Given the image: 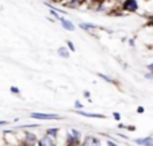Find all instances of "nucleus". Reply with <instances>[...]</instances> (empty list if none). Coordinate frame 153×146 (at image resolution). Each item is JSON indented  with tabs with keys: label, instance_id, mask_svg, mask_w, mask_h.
<instances>
[{
	"label": "nucleus",
	"instance_id": "f257e3e1",
	"mask_svg": "<svg viewBox=\"0 0 153 146\" xmlns=\"http://www.w3.org/2000/svg\"><path fill=\"white\" fill-rule=\"evenodd\" d=\"M31 118L34 119H60V116L56 114H43V112H33L31 114Z\"/></svg>",
	"mask_w": 153,
	"mask_h": 146
},
{
	"label": "nucleus",
	"instance_id": "f03ea898",
	"mask_svg": "<svg viewBox=\"0 0 153 146\" xmlns=\"http://www.w3.org/2000/svg\"><path fill=\"white\" fill-rule=\"evenodd\" d=\"M137 8H138L137 0H126L123 3V10L126 11H137Z\"/></svg>",
	"mask_w": 153,
	"mask_h": 146
},
{
	"label": "nucleus",
	"instance_id": "7ed1b4c3",
	"mask_svg": "<svg viewBox=\"0 0 153 146\" xmlns=\"http://www.w3.org/2000/svg\"><path fill=\"white\" fill-rule=\"evenodd\" d=\"M61 24H62V27L64 29H67V30H69V31H73L75 30V24H73L72 22H69V20H67V19H61Z\"/></svg>",
	"mask_w": 153,
	"mask_h": 146
},
{
	"label": "nucleus",
	"instance_id": "20e7f679",
	"mask_svg": "<svg viewBox=\"0 0 153 146\" xmlns=\"http://www.w3.org/2000/svg\"><path fill=\"white\" fill-rule=\"evenodd\" d=\"M136 143H138V145H153V138L152 137H146V138H138V139H136Z\"/></svg>",
	"mask_w": 153,
	"mask_h": 146
},
{
	"label": "nucleus",
	"instance_id": "39448f33",
	"mask_svg": "<svg viewBox=\"0 0 153 146\" xmlns=\"http://www.w3.org/2000/svg\"><path fill=\"white\" fill-rule=\"evenodd\" d=\"M39 145L41 146H53L54 145V141L50 139V137H45L43 139L39 141Z\"/></svg>",
	"mask_w": 153,
	"mask_h": 146
},
{
	"label": "nucleus",
	"instance_id": "423d86ee",
	"mask_svg": "<svg viewBox=\"0 0 153 146\" xmlns=\"http://www.w3.org/2000/svg\"><path fill=\"white\" fill-rule=\"evenodd\" d=\"M57 53H58V56H60V57H62V58H68V57H69V50H68L67 47H60L57 50Z\"/></svg>",
	"mask_w": 153,
	"mask_h": 146
},
{
	"label": "nucleus",
	"instance_id": "0eeeda50",
	"mask_svg": "<svg viewBox=\"0 0 153 146\" xmlns=\"http://www.w3.org/2000/svg\"><path fill=\"white\" fill-rule=\"evenodd\" d=\"M79 114L83 116H88V118H106L102 114H92V112H84V111H79Z\"/></svg>",
	"mask_w": 153,
	"mask_h": 146
},
{
	"label": "nucleus",
	"instance_id": "6e6552de",
	"mask_svg": "<svg viewBox=\"0 0 153 146\" xmlns=\"http://www.w3.org/2000/svg\"><path fill=\"white\" fill-rule=\"evenodd\" d=\"M80 27H81V29H84V30H88V29H98V26H96V24H92V23H81Z\"/></svg>",
	"mask_w": 153,
	"mask_h": 146
},
{
	"label": "nucleus",
	"instance_id": "1a4fd4ad",
	"mask_svg": "<svg viewBox=\"0 0 153 146\" xmlns=\"http://www.w3.org/2000/svg\"><path fill=\"white\" fill-rule=\"evenodd\" d=\"M98 76H99V77H102V79H103V80H106L107 83L115 84V80H113V79H110V77H108V76H104L103 73H98Z\"/></svg>",
	"mask_w": 153,
	"mask_h": 146
},
{
	"label": "nucleus",
	"instance_id": "9d476101",
	"mask_svg": "<svg viewBox=\"0 0 153 146\" xmlns=\"http://www.w3.org/2000/svg\"><path fill=\"white\" fill-rule=\"evenodd\" d=\"M68 143H75V145H77L79 138H76L75 135H68Z\"/></svg>",
	"mask_w": 153,
	"mask_h": 146
},
{
	"label": "nucleus",
	"instance_id": "9b49d317",
	"mask_svg": "<svg viewBox=\"0 0 153 146\" xmlns=\"http://www.w3.org/2000/svg\"><path fill=\"white\" fill-rule=\"evenodd\" d=\"M57 133H58V129H48L46 130V134L48 135H57Z\"/></svg>",
	"mask_w": 153,
	"mask_h": 146
},
{
	"label": "nucleus",
	"instance_id": "f8f14e48",
	"mask_svg": "<svg viewBox=\"0 0 153 146\" xmlns=\"http://www.w3.org/2000/svg\"><path fill=\"white\" fill-rule=\"evenodd\" d=\"M26 137L29 141H31L33 143H35V141H37V137H35L34 134H30V133H26Z\"/></svg>",
	"mask_w": 153,
	"mask_h": 146
},
{
	"label": "nucleus",
	"instance_id": "ddd939ff",
	"mask_svg": "<svg viewBox=\"0 0 153 146\" xmlns=\"http://www.w3.org/2000/svg\"><path fill=\"white\" fill-rule=\"evenodd\" d=\"M10 91L14 92V93H16V95H19V93H20V91L16 88V87H11V88H10Z\"/></svg>",
	"mask_w": 153,
	"mask_h": 146
},
{
	"label": "nucleus",
	"instance_id": "4468645a",
	"mask_svg": "<svg viewBox=\"0 0 153 146\" xmlns=\"http://www.w3.org/2000/svg\"><path fill=\"white\" fill-rule=\"evenodd\" d=\"M72 134L75 135L76 138H80L81 137V134H80V131H77V130H72Z\"/></svg>",
	"mask_w": 153,
	"mask_h": 146
},
{
	"label": "nucleus",
	"instance_id": "2eb2a0df",
	"mask_svg": "<svg viewBox=\"0 0 153 146\" xmlns=\"http://www.w3.org/2000/svg\"><path fill=\"white\" fill-rule=\"evenodd\" d=\"M68 46H69V49H71V52H75V46H73V43L71 42V41H68Z\"/></svg>",
	"mask_w": 153,
	"mask_h": 146
},
{
	"label": "nucleus",
	"instance_id": "dca6fc26",
	"mask_svg": "<svg viewBox=\"0 0 153 146\" xmlns=\"http://www.w3.org/2000/svg\"><path fill=\"white\" fill-rule=\"evenodd\" d=\"M145 79H148V80H152V79H153V73H146V75H145Z\"/></svg>",
	"mask_w": 153,
	"mask_h": 146
},
{
	"label": "nucleus",
	"instance_id": "f3484780",
	"mask_svg": "<svg viewBox=\"0 0 153 146\" xmlns=\"http://www.w3.org/2000/svg\"><path fill=\"white\" fill-rule=\"evenodd\" d=\"M75 107H76V108H83V104H81L80 102H76V103H75Z\"/></svg>",
	"mask_w": 153,
	"mask_h": 146
},
{
	"label": "nucleus",
	"instance_id": "a211bd4d",
	"mask_svg": "<svg viewBox=\"0 0 153 146\" xmlns=\"http://www.w3.org/2000/svg\"><path fill=\"white\" fill-rule=\"evenodd\" d=\"M114 118H115L117 120H119V119H121V115H119L118 112H114Z\"/></svg>",
	"mask_w": 153,
	"mask_h": 146
},
{
	"label": "nucleus",
	"instance_id": "6ab92c4d",
	"mask_svg": "<svg viewBox=\"0 0 153 146\" xmlns=\"http://www.w3.org/2000/svg\"><path fill=\"white\" fill-rule=\"evenodd\" d=\"M107 145H108V146H114V145H117V143L113 142V141H107Z\"/></svg>",
	"mask_w": 153,
	"mask_h": 146
},
{
	"label": "nucleus",
	"instance_id": "aec40b11",
	"mask_svg": "<svg viewBox=\"0 0 153 146\" xmlns=\"http://www.w3.org/2000/svg\"><path fill=\"white\" fill-rule=\"evenodd\" d=\"M137 111H138L140 114H141V112H144L145 110H144V107H138V108H137Z\"/></svg>",
	"mask_w": 153,
	"mask_h": 146
},
{
	"label": "nucleus",
	"instance_id": "412c9836",
	"mask_svg": "<svg viewBox=\"0 0 153 146\" xmlns=\"http://www.w3.org/2000/svg\"><path fill=\"white\" fill-rule=\"evenodd\" d=\"M8 122H6V120H0V126H4V125H7Z\"/></svg>",
	"mask_w": 153,
	"mask_h": 146
},
{
	"label": "nucleus",
	"instance_id": "4be33fe9",
	"mask_svg": "<svg viewBox=\"0 0 153 146\" xmlns=\"http://www.w3.org/2000/svg\"><path fill=\"white\" fill-rule=\"evenodd\" d=\"M148 69H149V70H152V72H153V64H149V65H148Z\"/></svg>",
	"mask_w": 153,
	"mask_h": 146
},
{
	"label": "nucleus",
	"instance_id": "5701e85b",
	"mask_svg": "<svg viewBox=\"0 0 153 146\" xmlns=\"http://www.w3.org/2000/svg\"><path fill=\"white\" fill-rule=\"evenodd\" d=\"M127 129H129L130 131H134V130H136V127H134V126H129V127H127Z\"/></svg>",
	"mask_w": 153,
	"mask_h": 146
},
{
	"label": "nucleus",
	"instance_id": "b1692460",
	"mask_svg": "<svg viewBox=\"0 0 153 146\" xmlns=\"http://www.w3.org/2000/svg\"><path fill=\"white\" fill-rule=\"evenodd\" d=\"M84 96H85V97H90V92H87V91H84Z\"/></svg>",
	"mask_w": 153,
	"mask_h": 146
}]
</instances>
